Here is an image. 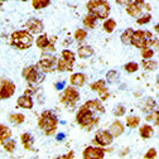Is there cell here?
Instances as JSON below:
<instances>
[{"instance_id": "1", "label": "cell", "mask_w": 159, "mask_h": 159, "mask_svg": "<svg viewBox=\"0 0 159 159\" xmlns=\"http://www.w3.org/2000/svg\"><path fill=\"white\" fill-rule=\"evenodd\" d=\"M58 125V119L52 111H43L38 119V126L46 135L54 134Z\"/></svg>"}, {"instance_id": "2", "label": "cell", "mask_w": 159, "mask_h": 159, "mask_svg": "<svg viewBox=\"0 0 159 159\" xmlns=\"http://www.w3.org/2000/svg\"><path fill=\"white\" fill-rule=\"evenodd\" d=\"M76 120L80 126H82L87 130H91L96 124H98V117H96L93 115V112L85 105L80 107V110L76 115Z\"/></svg>"}, {"instance_id": "3", "label": "cell", "mask_w": 159, "mask_h": 159, "mask_svg": "<svg viewBox=\"0 0 159 159\" xmlns=\"http://www.w3.org/2000/svg\"><path fill=\"white\" fill-rule=\"evenodd\" d=\"M86 8L91 15L96 19H106L110 14V4L104 0H92L86 4Z\"/></svg>"}, {"instance_id": "4", "label": "cell", "mask_w": 159, "mask_h": 159, "mask_svg": "<svg viewBox=\"0 0 159 159\" xmlns=\"http://www.w3.org/2000/svg\"><path fill=\"white\" fill-rule=\"evenodd\" d=\"M33 43V37L28 30H18L11 33L10 44L18 49H28Z\"/></svg>"}, {"instance_id": "5", "label": "cell", "mask_w": 159, "mask_h": 159, "mask_svg": "<svg viewBox=\"0 0 159 159\" xmlns=\"http://www.w3.org/2000/svg\"><path fill=\"white\" fill-rule=\"evenodd\" d=\"M154 42L153 35L148 30H135L131 37V44L136 48H149Z\"/></svg>"}, {"instance_id": "6", "label": "cell", "mask_w": 159, "mask_h": 159, "mask_svg": "<svg viewBox=\"0 0 159 159\" xmlns=\"http://www.w3.org/2000/svg\"><path fill=\"white\" fill-rule=\"evenodd\" d=\"M80 100V93L76 89L73 87H66L62 96H61V101L66 106H75L77 101Z\"/></svg>"}, {"instance_id": "7", "label": "cell", "mask_w": 159, "mask_h": 159, "mask_svg": "<svg viewBox=\"0 0 159 159\" xmlns=\"http://www.w3.org/2000/svg\"><path fill=\"white\" fill-rule=\"evenodd\" d=\"M57 61L58 59L53 56H43V58L38 62V66L43 72H53L57 70Z\"/></svg>"}, {"instance_id": "8", "label": "cell", "mask_w": 159, "mask_h": 159, "mask_svg": "<svg viewBox=\"0 0 159 159\" xmlns=\"http://www.w3.org/2000/svg\"><path fill=\"white\" fill-rule=\"evenodd\" d=\"M23 77L25 78V81L28 84H37L39 81H42V77L39 76L38 72V66H29L23 70Z\"/></svg>"}, {"instance_id": "9", "label": "cell", "mask_w": 159, "mask_h": 159, "mask_svg": "<svg viewBox=\"0 0 159 159\" xmlns=\"http://www.w3.org/2000/svg\"><path fill=\"white\" fill-rule=\"evenodd\" d=\"M112 135L110 134V131L107 130H100L95 134L93 138V143L97 145H101V147H107L112 143Z\"/></svg>"}, {"instance_id": "10", "label": "cell", "mask_w": 159, "mask_h": 159, "mask_svg": "<svg viewBox=\"0 0 159 159\" xmlns=\"http://www.w3.org/2000/svg\"><path fill=\"white\" fill-rule=\"evenodd\" d=\"M105 149L97 148V147H87L82 152L84 159H104Z\"/></svg>"}, {"instance_id": "11", "label": "cell", "mask_w": 159, "mask_h": 159, "mask_svg": "<svg viewBox=\"0 0 159 159\" xmlns=\"http://www.w3.org/2000/svg\"><path fill=\"white\" fill-rule=\"evenodd\" d=\"M15 92V85L11 81H4L2 87H0V100H5L14 95Z\"/></svg>"}, {"instance_id": "12", "label": "cell", "mask_w": 159, "mask_h": 159, "mask_svg": "<svg viewBox=\"0 0 159 159\" xmlns=\"http://www.w3.org/2000/svg\"><path fill=\"white\" fill-rule=\"evenodd\" d=\"M25 27L28 28L30 34L32 33L33 34H39V33L43 32V23L39 20V19H37V18H30L29 20L27 22Z\"/></svg>"}, {"instance_id": "13", "label": "cell", "mask_w": 159, "mask_h": 159, "mask_svg": "<svg viewBox=\"0 0 159 159\" xmlns=\"http://www.w3.org/2000/svg\"><path fill=\"white\" fill-rule=\"evenodd\" d=\"M140 5H144V2H133V3H129L126 5V13L130 16H138L139 14L142 13V7Z\"/></svg>"}, {"instance_id": "14", "label": "cell", "mask_w": 159, "mask_h": 159, "mask_svg": "<svg viewBox=\"0 0 159 159\" xmlns=\"http://www.w3.org/2000/svg\"><path fill=\"white\" fill-rule=\"evenodd\" d=\"M35 43H37V47H38L39 49H42V51H47V49H48V47H49V44L52 43V39H49L47 34H41V35H39V37L37 38Z\"/></svg>"}, {"instance_id": "15", "label": "cell", "mask_w": 159, "mask_h": 159, "mask_svg": "<svg viewBox=\"0 0 159 159\" xmlns=\"http://www.w3.org/2000/svg\"><path fill=\"white\" fill-rule=\"evenodd\" d=\"M16 105L19 107H22V109H32L33 107V100H32V97L30 96H20V97H18V100H16Z\"/></svg>"}, {"instance_id": "16", "label": "cell", "mask_w": 159, "mask_h": 159, "mask_svg": "<svg viewBox=\"0 0 159 159\" xmlns=\"http://www.w3.org/2000/svg\"><path fill=\"white\" fill-rule=\"evenodd\" d=\"M71 84L76 87H82L86 82V76L84 73H73L71 76Z\"/></svg>"}, {"instance_id": "17", "label": "cell", "mask_w": 159, "mask_h": 159, "mask_svg": "<svg viewBox=\"0 0 159 159\" xmlns=\"http://www.w3.org/2000/svg\"><path fill=\"white\" fill-rule=\"evenodd\" d=\"M109 131H110V134L112 135V138H116V136L121 135V134L124 133V125H123L120 121H114V123L110 125Z\"/></svg>"}, {"instance_id": "18", "label": "cell", "mask_w": 159, "mask_h": 159, "mask_svg": "<svg viewBox=\"0 0 159 159\" xmlns=\"http://www.w3.org/2000/svg\"><path fill=\"white\" fill-rule=\"evenodd\" d=\"M84 105H85L86 107H89L91 111H92V110H95V111H100L101 114H102V112H105L104 106L101 105V102L98 101V100H90V101L85 102Z\"/></svg>"}, {"instance_id": "19", "label": "cell", "mask_w": 159, "mask_h": 159, "mask_svg": "<svg viewBox=\"0 0 159 159\" xmlns=\"http://www.w3.org/2000/svg\"><path fill=\"white\" fill-rule=\"evenodd\" d=\"M10 136H11V130L4 124H0V143L3 144L4 142L9 140Z\"/></svg>"}, {"instance_id": "20", "label": "cell", "mask_w": 159, "mask_h": 159, "mask_svg": "<svg viewBox=\"0 0 159 159\" xmlns=\"http://www.w3.org/2000/svg\"><path fill=\"white\" fill-rule=\"evenodd\" d=\"M20 140H22V144L24 147V149L27 150H32V145H33V138L30 134L28 133H24L20 135Z\"/></svg>"}, {"instance_id": "21", "label": "cell", "mask_w": 159, "mask_h": 159, "mask_svg": "<svg viewBox=\"0 0 159 159\" xmlns=\"http://www.w3.org/2000/svg\"><path fill=\"white\" fill-rule=\"evenodd\" d=\"M72 63H70V62H67L66 59H63L62 57L58 59L57 61V70L59 71V72H65V71H71L72 70Z\"/></svg>"}, {"instance_id": "22", "label": "cell", "mask_w": 159, "mask_h": 159, "mask_svg": "<svg viewBox=\"0 0 159 159\" xmlns=\"http://www.w3.org/2000/svg\"><path fill=\"white\" fill-rule=\"evenodd\" d=\"M92 54H93V49H92V47H90V46H82V47L78 48V57H80V58L85 59V58L91 57Z\"/></svg>"}, {"instance_id": "23", "label": "cell", "mask_w": 159, "mask_h": 159, "mask_svg": "<svg viewBox=\"0 0 159 159\" xmlns=\"http://www.w3.org/2000/svg\"><path fill=\"white\" fill-rule=\"evenodd\" d=\"M139 134H140V136H142L143 139H149V138L153 136L154 130H153V128H152L150 125L145 124V125H143L140 129H139Z\"/></svg>"}, {"instance_id": "24", "label": "cell", "mask_w": 159, "mask_h": 159, "mask_svg": "<svg viewBox=\"0 0 159 159\" xmlns=\"http://www.w3.org/2000/svg\"><path fill=\"white\" fill-rule=\"evenodd\" d=\"M96 20H97V19H96L93 15L87 14V15L84 18L82 23H84V25H85L86 28H89V29H93V28H95V25H96Z\"/></svg>"}, {"instance_id": "25", "label": "cell", "mask_w": 159, "mask_h": 159, "mask_svg": "<svg viewBox=\"0 0 159 159\" xmlns=\"http://www.w3.org/2000/svg\"><path fill=\"white\" fill-rule=\"evenodd\" d=\"M133 33H134V30H133L131 28H128V29H125V30L121 33L120 39H121V42H123L124 44H129V43H131Z\"/></svg>"}, {"instance_id": "26", "label": "cell", "mask_w": 159, "mask_h": 159, "mask_svg": "<svg viewBox=\"0 0 159 159\" xmlns=\"http://www.w3.org/2000/svg\"><path fill=\"white\" fill-rule=\"evenodd\" d=\"M9 120L10 123H13L14 125H19V124H23L25 120V116L23 114H10L9 115Z\"/></svg>"}, {"instance_id": "27", "label": "cell", "mask_w": 159, "mask_h": 159, "mask_svg": "<svg viewBox=\"0 0 159 159\" xmlns=\"http://www.w3.org/2000/svg\"><path fill=\"white\" fill-rule=\"evenodd\" d=\"M142 66L147 71H154V70H157L158 63L155 61H153V59H144V61L142 62Z\"/></svg>"}, {"instance_id": "28", "label": "cell", "mask_w": 159, "mask_h": 159, "mask_svg": "<svg viewBox=\"0 0 159 159\" xmlns=\"http://www.w3.org/2000/svg\"><path fill=\"white\" fill-rule=\"evenodd\" d=\"M104 30L106 33H112L115 27H116V22L114 20V19H106V20L104 22Z\"/></svg>"}, {"instance_id": "29", "label": "cell", "mask_w": 159, "mask_h": 159, "mask_svg": "<svg viewBox=\"0 0 159 159\" xmlns=\"http://www.w3.org/2000/svg\"><path fill=\"white\" fill-rule=\"evenodd\" d=\"M90 87H91V90L95 91V92H100V91H102L104 89H106V85H105V81H104V80H98V81L91 84Z\"/></svg>"}, {"instance_id": "30", "label": "cell", "mask_w": 159, "mask_h": 159, "mask_svg": "<svg viewBox=\"0 0 159 159\" xmlns=\"http://www.w3.org/2000/svg\"><path fill=\"white\" fill-rule=\"evenodd\" d=\"M51 4L49 0H33L32 2V5L34 9H43L46 7H48Z\"/></svg>"}, {"instance_id": "31", "label": "cell", "mask_w": 159, "mask_h": 159, "mask_svg": "<svg viewBox=\"0 0 159 159\" xmlns=\"http://www.w3.org/2000/svg\"><path fill=\"white\" fill-rule=\"evenodd\" d=\"M3 147H4L5 152L13 153L15 150V148H16V143H15V140H13V139H9V140H7V142L3 143Z\"/></svg>"}, {"instance_id": "32", "label": "cell", "mask_w": 159, "mask_h": 159, "mask_svg": "<svg viewBox=\"0 0 159 159\" xmlns=\"http://www.w3.org/2000/svg\"><path fill=\"white\" fill-rule=\"evenodd\" d=\"M62 58L66 59L67 62H70V63L73 65V62H75V53H73L72 51L63 49V51H62Z\"/></svg>"}, {"instance_id": "33", "label": "cell", "mask_w": 159, "mask_h": 159, "mask_svg": "<svg viewBox=\"0 0 159 159\" xmlns=\"http://www.w3.org/2000/svg\"><path fill=\"white\" fill-rule=\"evenodd\" d=\"M139 123H140V119H139L138 116H129V117H126V125L129 128H136L139 125Z\"/></svg>"}, {"instance_id": "34", "label": "cell", "mask_w": 159, "mask_h": 159, "mask_svg": "<svg viewBox=\"0 0 159 159\" xmlns=\"http://www.w3.org/2000/svg\"><path fill=\"white\" fill-rule=\"evenodd\" d=\"M87 37V32L85 30V29H81V28H80V29H76L75 30V39H76V41H84V39Z\"/></svg>"}, {"instance_id": "35", "label": "cell", "mask_w": 159, "mask_h": 159, "mask_svg": "<svg viewBox=\"0 0 159 159\" xmlns=\"http://www.w3.org/2000/svg\"><path fill=\"white\" fill-rule=\"evenodd\" d=\"M106 78H107L109 84H116L119 80V73L116 71H109L106 75Z\"/></svg>"}, {"instance_id": "36", "label": "cell", "mask_w": 159, "mask_h": 159, "mask_svg": "<svg viewBox=\"0 0 159 159\" xmlns=\"http://www.w3.org/2000/svg\"><path fill=\"white\" fill-rule=\"evenodd\" d=\"M124 68H125V71H126V72H129V73H134V72H136V71H138L139 65H138V63H135V62H129V63H126V65L124 66Z\"/></svg>"}, {"instance_id": "37", "label": "cell", "mask_w": 159, "mask_h": 159, "mask_svg": "<svg viewBox=\"0 0 159 159\" xmlns=\"http://www.w3.org/2000/svg\"><path fill=\"white\" fill-rule=\"evenodd\" d=\"M150 20H152V15H150V14H145V15H143V16H140V18H138V19H136V23L140 24V25H143V24L149 23Z\"/></svg>"}, {"instance_id": "38", "label": "cell", "mask_w": 159, "mask_h": 159, "mask_svg": "<svg viewBox=\"0 0 159 159\" xmlns=\"http://www.w3.org/2000/svg\"><path fill=\"white\" fill-rule=\"evenodd\" d=\"M154 107H155V102H154V100H153V98H148V100L145 101V105H144L143 110H144V111H149V112H150Z\"/></svg>"}, {"instance_id": "39", "label": "cell", "mask_w": 159, "mask_h": 159, "mask_svg": "<svg viewBox=\"0 0 159 159\" xmlns=\"http://www.w3.org/2000/svg\"><path fill=\"white\" fill-rule=\"evenodd\" d=\"M153 54H154V52H153V49H150V48H144V49H142V57H143L144 59H152Z\"/></svg>"}, {"instance_id": "40", "label": "cell", "mask_w": 159, "mask_h": 159, "mask_svg": "<svg viewBox=\"0 0 159 159\" xmlns=\"http://www.w3.org/2000/svg\"><path fill=\"white\" fill-rule=\"evenodd\" d=\"M114 115L115 116H117V117H120V116H123L124 114H125V107L123 106V105H117L115 109H114Z\"/></svg>"}, {"instance_id": "41", "label": "cell", "mask_w": 159, "mask_h": 159, "mask_svg": "<svg viewBox=\"0 0 159 159\" xmlns=\"http://www.w3.org/2000/svg\"><path fill=\"white\" fill-rule=\"evenodd\" d=\"M155 157H157V150H155L154 148H150V149L145 153V155H144L145 159H154Z\"/></svg>"}, {"instance_id": "42", "label": "cell", "mask_w": 159, "mask_h": 159, "mask_svg": "<svg viewBox=\"0 0 159 159\" xmlns=\"http://www.w3.org/2000/svg\"><path fill=\"white\" fill-rule=\"evenodd\" d=\"M109 95H110V93H109V90H107V87H106V89H104L102 91H100V92H98V96H100V100H101V101H105L106 98L109 97Z\"/></svg>"}, {"instance_id": "43", "label": "cell", "mask_w": 159, "mask_h": 159, "mask_svg": "<svg viewBox=\"0 0 159 159\" xmlns=\"http://www.w3.org/2000/svg\"><path fill=\"white\" fill-rule=\"evenodd\" d=\"M158 114H159L158 111H155V112H149V114L147 115V117H145V120H147V121L155 120V117H157V115H158Z\"/></svg>"}, {"instance_id": "44", "label": "cell", "mask_w": 159, "mask_h": 159, "mask_svg": "<svg viewBox=\"0 0 159 159\" xmlns=\"http://www.w3.org/2000/svg\"><path fill=\"white\" fill-rule=\"evenodd\" d=\"M73 155H75V153L71 150L68 154H65V155H61V157H57V158H54V159H72Z\"/></svg>"}, {"instance_id": "45", "label": "cell", "mask_w": 159, "mask_h": 159, "mask_svg": "<svg viewBox=\"0 0 159 159\" xmlns=\"http://www.w3.org/2000/svg\"><path fill=\"white\" fill-rule=\"evenodd\" d=\"M63 86H65V81H62V82L57 84V85H56V89H57V90H61V89H62Z\"/></svg>"}, {"instance_id": "46", "label": "cell", "mask_w": 159, "mask_h": 159, "mask_svg": "<svg viewBox=\"0 0 159 159\" xmlns=\"http://www.w3.org/2000/svg\"><path fill=\"white\" fill-rule=\"evenodd\" d=\"M154 121H155V125H158V126H159V114L157 115V117H155V120H154Z\"/></svg>"}, {"instance_id": "47", "label": "cell", "mask_w": 159, "mask_h": 159, "mask_svg": "<svg viewBox=\"0 0 159 159\" xmlns=\"http://www.w3.org/2000/svg\"><path fill=\"white\" fill-rule=\"evenodd\" d=\"M154 29H155V32H158V33H159V23H158V24H155Z\"/></svg>"}, {"instance_id": "48", "label": "cell", "mask_w": 159, "mask_h": 159, "mask_svg": "<svg viewBox=\"0 0 159 159\" xmlns=\"http://www.w3.org/2000/svg\"><path fill=\"white\" fill-rule=\"evenodd\" d=\"M157 84L159 85V75H158V77H157Z\"/></svg>"}]
</instances>
